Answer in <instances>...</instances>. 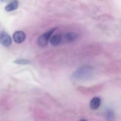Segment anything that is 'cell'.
I'll use <instances>...</instances> for the list:
<instances>
[{"label":"cell","instance_id":"obj_1","mask_svg":"<svg viewBox=\"0 0 121 121\" xmlns=\"http://www.w3.org/2000/svg\"><path fill=\"white\" fill-rule=\"evenodd\" d=\"M94 74V68L90 66H83L76 70L72 74V78L76 80L90 79Z\"/></svg>","mask_w":121,"mask_h":121},{"label":"cell","instance_id":"obj_2","mask_svg":"<svg viewBox=\"0 0 121 121\" xmlns=\"http://www.w3.org/2000/svg\"><path fill=\"white\" fill-rule=\"evenodd\" d=\"M57 27H55V28H53L52 29L46 32V33H43V34H41L40 37H39V39H38V44L40 47H46V46L48 44V41L49 40H50L51 39V35H52L53 33L55 31L57 30Z\"/></svg>","mask_w":121,"mask_h":121},{"label":"cell","instance_id":"obj_3","mask_svg":"<svg viewBox=\"0 0 121 121\" xmlns=\"http://www.w3.org/2000/svg\"><path fill=\"white\" fill-rule=\"evenodd\" d=\"M0 44L4 47H9L11 45V37L6 32L2 31L0 33Z\"/></svg>","mask_w":121,"mask_h":121},{"label":"cell","instance_id":"obj_4","mask_svg":"<svg viewBox=\"0 0 121 121\" xmlns=\"http://www.w3.org/2000/svg\"><path fill=\"white\" fill-rule=\"evenodd\" d=\"M79 38V34L76 32H68L63 35V41L67 43L74 42Z\"/></svg>","mask_w":121,"mask_h":121},{"label":"cell","instance_id":"obj_5","mask_svg":"<svg viewBox=\"0 0 121 121\" xmlns=\"http://www.w3.org/2000/svg\"><path fill=\"white\" fill-rule=\"evenodd\" d=\"M26 35L22 31H17L13 34V39L14 42L17 44H21L25 41Z\"/></svg>","mask_w":121,"mask_h":121},{"label":"cell","instance_id":"obj_6","mask_svg":"<svg viewBox=\"0 0 121 121\" xmlns=\"http://www.w3.org/2000/svg\"><path fill=\"white\" fill-rule=\"evenodd\" d=\"M101 99L98 97H95L90 102V107L92 110H96L100 107Z\"/></svg>","mask_w":121,"mask_h":121},{"label":"cell","instance_id":"obj_7","mask_svg":"<svg viewBox=\"0 0 121 121\" xmlns=\"http://www.w3.org/2000/svg\"><path fill=\"white\" fill-rule=\"evenodd\" d=\"M63 41V35L61 34H57L54 35L51 37L50 41L52 46H57L61 43V41Z\"/></svg>","mask_w":121,"mask_h":121},{"label":"cell","instance_id":"obj_8","mask_svg":"<svg viewBox=\"0 0 121 121\" xmlns=\"http://www.w3.org/2000/svg\"><path fill=\"white\" fill-rule=\"evenodd\" d=\"M18 7V1L17 0H13L5 7V10L8 12L13 11L17 9Z\"/></svg>","mask_w":121,"mask_h":121},{"label":"cell","instance_id":"obj_9","mask_svg":"<svg viewBox=\"0 0 121 121\" xmlns=\"http://www.w3.org/2000/svg\"><path fill=\"white\" fill-rule=\"evenodd\" d=\"M105 116L107 121H114L115 120V115L112 109H106L105 111Z\"/></svg>","mask_w":121,"mask_h":121},{"label":"cell","instance_id":"obj_10","mask_svg":"<svg viewBox=\"0 0 121 121\" xmlns=\"http://www.w3.org/2000/svg\"><path fill=\"white\" fill-rule=\"evenodd\" d=\"M14 63L17 64V65H29L31 63V61L30 60H27V59H19L17 60H15L14 61Z\"/></svg>","mask_w":121,"mask_h":121},{"label":"cell","instance_id":"obj_11","mask_svg":"<svg viewBox=\"0 0 121 121\" xmlns=\"http://www.w3.org/2000/svg\"><path fill=\"white\" fill-rule=\"evenodd\" d=\"M79 121H87L86 120V119H80V120Z\"/></svg>","mask_w":121,"mask_h":121},{"label":"cell","instance_id":"obj_12","mask_svg":"<svg viewBox=\"0 0 121 121\" xmlns=\"http://www.w3.org/2000/svg\"><path fill=\"white\" fill-rule=\"evenodd\" d=\"M0 1H5V0H0Z\"/></svg>","mask_w":121,"mask_h":121}]
</instances>
